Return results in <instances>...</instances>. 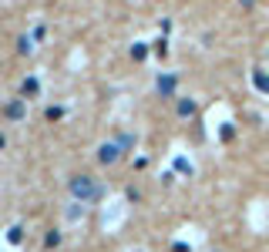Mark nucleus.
I'll use <instances>...</instances> for the list:
<instances>
[{
  "label": "nucleus",
  "instance_id": "nucleus-6",
  "mask_svg": "<svg viewBox=\"0 0 269 252\" xmlns=\"http://www.w3.org/2000/svg\"><path fill=\"white\" fill-rule=\"evenodd\" d=\"M37 94H41V84H37L34 77H27V81H24V98H37Z\"/></svg>",
  "mask_w": 269,
  "mask_h": 252
},
{
  "label": "nucleus",
  "instance_id": "nucleus-2",
  "mask_svg": "<svg viewBox=\"0 0 269 252\" xmlns=\"http://www.w3.org/2000/svg\"><path fill=\"white\" fill-rule=\"evenodd\" d=\"M98 158H101L104 165L118 162V158H121V145H111V142H108V145H101V155H98Z\"/></svg>",
  "mask_w": 269,
  "mask_h": 252
},
{
  "label": "nucleus",
  "instance_id": "nucleus-8",
  "mask_svg": "<svg viewBox=\"0 0 269 252\" xmlns=\"http://www.w3.org/2000/svg\"><path fill=\"white\" fill-rule=\"evenodd\" d=\"M242 4H256V0H242Z\"/></svg>",
  "mask_w": 269,
  "mask_h": 252
},
{
  "label": "nucleus",
  "instance_id": "nucleus-4",
  "mask_svg": "<svg viewBox=\"0 0 269 252\" xmlns=\"http://www.w3.org/2000/svg\"><path fill=\"white\" fill-rule=\"evenodd\" d=\"M158 91H162V94H165V98H172V91H175V77H172V74H162V77H158Z\"/></svg>",
  "mask_w": 269,
  "mask_h": 252
},
{
  "label": "nucleus",
  "instance_id": "nucleus-7",
  "mask_svg": "<svg viewBox=\"0 0 269 252\" xmlns=\"http://www.w3.org/2000/svg\"><path fill=\"white\" fill-rule=\"evenodd\" d=\"M256 84H259V88H262V91H269V77H262V74H256Z\"/></svg>",
  "mask_w": 269,
  "mask_h": 252
},
{
  "label": "nucleus",
  "instance_id": "nucleus-1",
  "mask_svg": "<svg viewBox=\"0 0 269 252\" xmlns=\"http://www.w3.org/2000/svg\"><path fill=\"white\" fill-rule=\"evenodd\" d=\"M71 192H74L78 202H88V205H91V202L101 195V185L94 182V178H88V175H74V178H71Z\"/></svg>",
  "mask_w": 269,
  "mask_h": 252
},
{
  "label": "nucleus",
  "instance_id": "nucleus-3",
  "mask_svg": "<svg viewBox=\"0 0 269 252\" xmlns=\"http://www.w3.org/2000/svg\"><path fill=\"white\" fill-rule=\"evenodd\" d=\"M4 114H7L11 121H21L24 118V104H21V101H11V104L4 108Z\"/></svg>",
  "mask_w": 269,
  "mask_h": 252
},
{
  "label": "nucleus",
  "instance_id": "nucleus-5",
  "mask_svg": "<svg viewBox=\"0 0 269 252\" xmlns=\"http://www.w3.org/2000/svg\"><path fill=\"white\" fill-rule=\"evenodd\" d=\"M179 114H182V118H192V114H195V101H192V98H182L179 101Z\"/></svg>",
  "mask_w": 269,
  "mask_h": 252
}]
</instances>
